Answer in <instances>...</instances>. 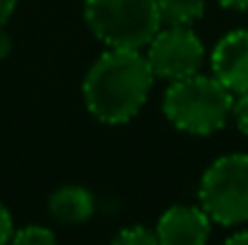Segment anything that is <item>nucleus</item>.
<instances>
[{
	"mask_svg": "<svg viewBox=\"0 0 248 245\" xmlns=\"http://www.w3.org/2000/svg\"><path fill=\"white\" fill-rule=\"evenodd\" d=\"M155 84V75L140 48H106L87 70L82 99L87 111L106 123L121 125L133 120Z\"/></svg>",
	"mask_w": 248,
	"mask_h": 245,
	"instance_id": "1",
	"label": "nucleus"
},
{
	"mask_svg": "<svg viewBox=\"0 0 248 245\" xmlns=\"http://www.w3.org/2000/svg\"><path fill=\"white\" fill-rule=\"evenodd\" d=\"M232 103L234 94L215 75L195 72L169 84L162 111L176 130L205 137L227 125L232 118Z\"/></svg>",
	"mask_w": 248,
	"mask_h": 245,
	"instance_id": "2",
	"label": "nucleus"
},
{
	"mask_svg": "<svg viewBox=\"0 0 248 245\" xmlns=\"http://www.w3.org/2000/svg\"><path fill=\"white\" fill-rule=\"evenodd\" d=\"M84 22L106 48H145L159 31L157 0H84Z\"/></svg>",
	"mask_w": 248,
	"mask_h": 245,
	"instance_id": "3",
	"label": "nucleus"
},
{
	"mask_svg": "<svg viewBox=\"0 0 248 245\" xmlns=\"http://www.w3.org/2000/svg\"><path fill=\"white\" fill-rule=\"evenodd\" d=\"M200 207L212 224L229 229L248 224V154H224L207 166L198 187Z\"/></svg>",
	"mask_w": 248,
	"mask_h": 245,
	"instance_id": "4",
	"label": "nucleus"
},
{
	"mask_svg": "<svg viewBox=\"0 0 248 245\" xmlns=\"http://www.w3.org/2000/svg\"><path fill=\"white\" fill-rule=\"evenodd\" d=\"M150 63L155 80L176 82L202 72L205 65V46L193 27H166L162 24L159 31L150 39L142 48Z\"/></svg>",
	"mask_w": 248,
	"mask_h": 245,
	"instance_id": "5",
	"label": "nucleus"
},
{
	"mask_svg": "<svg viewBox=\"0 0 248 245\" xmlns=\"http://www.w3.org/2000/svg\"><path fill=\"white\" fill-rule=\"evenodd\" d=\"M210 70L232 94L248 91V29L227 31L215 43Z\"/></svg>",
	"mask_w": 248,
	"mask_h": 245,
	"instance_id": "6",
	"label": "nucleus"
},
{
	"mask_svg": "<svg viewBox=\"0 0 248 245\" xmlns=\"http://www.w3.org/2000/svg\"><path fill=\"white\" fill-rule=\"evenodd\" d=\"M212 219L200 204H173L159 216L155 233L164 245H200L210 238Z\"/></svg>",
	"mask_w": 248,
	"mask_h": 245,
	"instance_id": "7",
	"label": "nucleus"
},
{
	"mask_svg": "<svg viewBox=\"0 0 248 245\" xmlns=\"http://www.w3.org/2000/svg\"><path fill=\"white\" fill-rule=\"evenodd\" d=\"M96 209L94 195L84 185H61L48 197V214L65 226H78L92 219Z\"/></svg>",
	"mask_w": 248,
	"mask_h": 245,
	"instance_id": "8",
	"label": "nucleus"
},
{
	"mask_svg": "<svg viewBox=\"0 0 248 245\" xmlns=\"http://www.w3.org/2000/svg\"><path fill=\"white\" fill-rule=\"evenodd\" d=\"M157 10L166 27H193L205 14V0H157Z\"/></svg>",
	"mask_w": 248,
	"mask_h": 245,
	"instance_id": "9",
	"label": "nucleus"
},
{
	"mask_svg": "<svg viewBox=\"0 0 248 245\" xmlns=\"http://www.w3.org/2000/svg\"><path fill=\"white\" fill-rule=\"evenodd\" d=\"M12 243H17V245H53L56 243V233H53L48 226L29 224V226H22L19 231L12 233Z\"/></svg>",
	"mask_w": 248,
	"mask_h": 245,
	"instance_id": "10",
	"label": "nucleus"
},
{
	"mask_svg": "<svg viewBox=\"0 0 248 245\" xmlns=\"http://www.w3.org/2000/svg\"><path fill=\"white\" fill-rule=\"evenodd\" d=\"M113 243L118 245H157V233L155 229H147L145 224H133V226H123L116 236Z\"/></svg>",
	"mask_w": 248,
	"mask_h": 245,
	"instance_id": "11",
	"label": "nucleus"
},
{
	"mask_svg": "<svg viewBox=\"0 0 248 245\" xmlns=\"http://www.w3.org/2000/svg\"><path fill=\"white\" fill-rule=\"evenodd\" d=\"M232 118L236 123V128L248 137V91L234 94V103H232Z\"/></svg>",
	"mask_w": 248,
	"mask_h": 245,
	"instance_id": "12",
	"label": "nucleus"
},
{
	"mask_svg": "<svg viewBox=\"0 0 248 245\" xmlns=\"http://www.w3.org/2000/svg\"><path fill=\"white\" fill-rule=\"evenodd\" d=\"M12 233H15L12 214H10V212H7V207L0 202V245L10 243V241H12Z\"/></svg>",
	"mask_w": 248,
	"mask_h": 245,
	"instance_id": "13",
	"label": "nucleus"
},
{
	"mask_svg": "<svg viewBox=\"0 0 248 245\" xmlns=\"http://www.w3.org/2000/svg\"><path fill=\"white\" fill-rule=\"evenodd\" d=\"M17 0H0V27H5L10 22V17L15 14Z\"/></svg>",
	"mask_w": 248,
	"mask_h": 245,
	"instance_id": "14",
	"label": "nucleus"
},
{
	"mask_svg": "<svg viewBox=\"0 0 248 245\" xmlns=\"http://www.w3.org/2000/svg\"><path fill=\"white\" fill-rule=\"evenodd\" d=\"M10 53H12V39L5 31V27H0V60H5Z\"/></svg>",
	"mask_w": 248,
	"mask_h": 245,
	"instance_id": "15",
	"label": "nucleus"
},
{
	"mask_svg": "<svg viewBox=\"0 0 248 245\" xmlns=\"http://www.w3.org/2000/svg\"><path fill=\"white\" fill-rule=\"evenodd\" d=\"M239 231H234L232 236H227V241L224 243L229 245H248V229H241V226H236Z\"/></svg>",
	"mask_w": 248,
	"mask_h": 245,
	"instance_id": "16",
	"label": "nucleus"
},
{
	"mask_svg": "<svg viewBox=\"0 0 248 245\" xmlns=\"http://www.w3.org/2000/svg\"><path fill=\"white\" fill-rule=\"evenodd\" d=\"M217 2L229 10H248V0H217Z\"/></svg>",
	"mask_w": 248,
	"mask_h": 245,
	"instance_id": "17",
	"label": "nucleus"
}]
</instances>
